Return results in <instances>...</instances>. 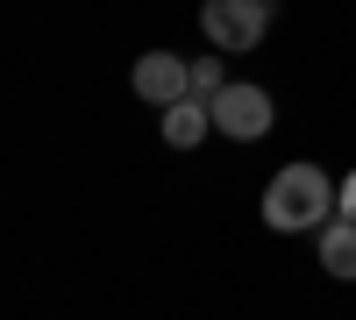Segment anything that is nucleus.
<instances>
[{
  "mask_svg": "<svg viewBox=\"0 0 356 320\" xmlns=\"http://www.w3.org/2000/svg\"><path fill=\"white\" fill-rule=\"evenodd\" d=\"M342 214V185H328L321 164H285L271 185H264V221L278 235H307V228H328Z\"/></svg>",
  "mask_w": 356,
  "mask_h": 320,
  "instance_id": "nucleus-1",
  "label": "nucleus"
},
{
  "mask_svg": "<svg viewBox=\"0 0 356 320\" xmlns=\"http://www.w3.org/2000/svg\"><path fill=\"white\" fill-rule=\"evenodd\" d=\"M271 0H200V28H207V43H214L221 57H243L257 50L264 36H271Z\"/></svg>",
  "mask_w": 356,
  "mask_h": 320,
  "instance_id": "nucleus-2",
  "label": "nucleus"
},
{
  "mask_svg": "<svg viewBox=\"0 0 356 320\" xmlns=\"http://www.w3.org/2000/svg\"><path fill=\"white\" fill-rule=\"evenodd\" d=\"M271 121H278V107H271V93H264V85L228 78L221 93H214V128H221L228 142H257V135H271Z\"/></svg>",
  "mask_w": 356,
  "mask_h": 320,
  "instance_id": "nucleus-3",
  "label": "nucleus"
},
{
  "mask_svg": "<svg viewBox=\"0 0 356 320\" xmlns=\"http://www.w3.org/2000/svg\"><path fill=\"white\" fill-rule=\"evenodd\" d=\"M129 85H136V100H150V107H178L193 93V65L171 57V50H143L136 71H129Z\"/></svg>",
  "mask_w": 356,
  "mask_h": 320,
  "instance_id": "nucleus-4",
  "label": "nucleus"
},
{
  "mask_svg": "<svg viewBox=\"0 0 356 320\" xmlns=\"http://www.w3.org/2000/svg\"><path fill=\"white\" fill-rule=\"evenodd\" d=\"M207 128H214V100H193V93L178 100V107H164V114H157V135L171 142V150H193Z\"/></svg>",
  "mask_w": 356,
  "mask_h": 320,
  "instance_id": "nucleus-5",
  "label": "nucleus"
},
{
  "mask_svg": "<svg viewBox=\"0 0 356 320\" xmlns=\"http://www.w3.org/2000/svg\"><path fill=\"white\" fill-rule=\"evenodd\" d=\"M321 271L328 278H342V285H356V221H328L321 228Z\"/></svg>",
  "mask_w": 356,
  "mask_h": 320,
  "instance_id": "nucleus-6",
  "label": "nucleus"
},
{
  "mask_svg": "<svg viewBox=\"0 0 356 320\" xmlns=\"http://www.w3.org/2000/svg\"><path fill=\"white\" fill-rule=\"evenodd\" d=\"M221 85H228V71H221V50H214V57H193V100H214Z\"/></svg>",
  "mask_w": 356,
  "mask_h": 320,
  "instance_id": "nucleus-7",
  "label": "nucleus"
},
{
  "mask_svg": "<svg viewBox=\"0 0 356 320\" xmlns=\"http://www.w3.org/2000/svg\"><path fill=\"white\" fill-rule=\"evenodd\" d=\"M342 221H356V171L342 178Z\"/></svg>",
  "mask_w": 356,
  "mask_h": 320,
  "instance_id": "nucleus-8",
  "label": "nucleus"
}]
</instances>
